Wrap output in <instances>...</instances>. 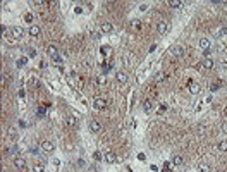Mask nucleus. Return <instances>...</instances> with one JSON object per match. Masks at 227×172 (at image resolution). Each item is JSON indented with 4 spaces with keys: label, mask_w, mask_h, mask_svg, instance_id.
Returning a JSON list of instances; mask_svg holds the SVG:
<instances>
[{
    "label": "nucleus",
    "mask_w": 227,
    "mask_h": 172,
    "mask_svg": "<svg viewBox=\"0 0 227 172\" xmlns=\"http://www.w3.org/2000/svg\"><path fill=\"white\" fill-rule=\"evenodd\" d=\"M169 5L174 7V9H181V7H182V2H179V0H169Z\"/></svg>",
    "instance_id": "20"
},
{
    "label": "nucleus",
    "mask_w": 227,
    "mask_h": 172,
    "mask_svg": "<svg viewBox=\"0 0 227 172\" xmlns=\"http://www.w3.org/2000/svg\"><path fill=\"white\" fill-rule=\"evenodd\" d=\"M26 62H28V59H26V57H21V59L16 60V65H17V67H24Z\"/></svg>",
    "instance_id": "21"
},
{
    "label": "nucleus",
    "mask_w": 227,
    "mask_h": 172,
    "mask_svg": "<svg viewBox=\"0 0 227 172\" xmlns=\"http://www.w3.org/2000/svg\"><path fill=\"white\" fill-rule=\"evenodd\" d=\"M14 167L17 169V170H26V160L17 157V158H14Z\"/></svg>",
    "instance_id": "2"
},
{
    "label": "nucleus",
    "mask_w": 227,
    "mask_h": 172,
    "mask_svg": "<svg viewBox=\"0 0 227 172\" xmlns=\"http://www.w3.org/2000/svg\"><path fill=\"white\" fill-rule=\"evenodd\" d=\"M90 131L91 133H100V131H102V124H100L98 120H91L90 122Z\"/></svg>",
    "instance_id": "7"
},
{
    "label": "nucleus",
    "mask_w": 227,
    "mask_h": 172,
    "mask_svg": "<svg viewBox=\"0 0 227 172\" xmlns=\"http://www.w3.org/2000/svg\"><path fill=\"white\" fill-rule=\"evenodd\" d=\"M220 131L224 133V134H227V122H222V126H220Z\"/></svg>",
    "instance_id": "27"
},
{
    "label": "nucleus",
    "mask_w": 227,
    "mask_h": 172,
    "mask_svg": "<svg viewBox=\"0 0 227 172\" xmlns=\"http://www.w3.org/2000/svg\"><path fill=\"white\" fill-rule=\"evenodd\" d=\"M198 45H200V48H201L203 52H207V50H210V40H208V38H201V40H200V43H198Z\"/></svg>",
    "instance_id": "11"
},
{
    "label": "nucleus",
    "mask_w": 227,
    "mask_h": 172,
    "mask_svg": "<svg viewBox=\"0 0 227 172\" xmlns=\"http://www.w3.org/2000/svg\"><path fill=\"white\" fill-rule=\"evenodd\" d=\"M33 172H45V164L43 162H38L33 165Z\"/></svg>",
    "instance_id": "18"
},
{
    "label": "nucleus",
    "mask_w": 227,
    "mask_h": 172,
    "mask_svg": "<svg viewBox=\"0 0 227 172\" xmlns=\"http://www.w3.org/2000/svg\"><path fill=\"white\" fill-rule=\"evenodd\" d=\"M198 170H200V172H212V169H210L208 164H205V162H200V164H198Z\"/></svg>",
    "instance_id": "16"
},
{
    "label": "nucleus",
    "mask_w": 227,
    "mask_h": 172,
    "mask_svg": "<svg viewBox=\"0 0 227 172\" xmlns=\"http://www.w3.org/2000/svg\"><path fill=\"white\" fill-rule=\"evenodd\" d=\"M11 35H12V38H21L23 36V28H19V26L11 28Z\"/></svg>",
    "instance_id": "9"
},
{
    "label": "nucleus",
    "mask_w": 227,
    "mask_h": 172,
    "mask_svg": "<svg viewBox=\"0 0 227 172\" xmlns=\"http://www.w3.org/2000/svg\"><path fill=\"white\" fill-rule=\"evenodd\" d=\"M170 54H172L174 57H182V55H184V48L179 47V45H176V47H170Z\"/></svg>",
    "instance_id": "4"
},
{
    "label": "nucleus",
    "mask_w": 227,
    "mask_h": 172,
    "mask_svg": "<svg viewBox=\"0 0 227 172\" xmlns=\"http://www.w3.org/2000/svg\"><path fill=\"white\" fill-rule=\"evenodd\" d=\"M151 107H153V105H151V102H150V100H146L143 103V110H145V112H151Z\"/></svg>",
    "instance_id": "22"
},
{
    "label": "nucleus",
    "mask_w": 227,
    "mask_h": 172,
    "mask_svg": "<svg viewBox=\"0 0 227 172\" xmlns=\"http://www.w3.org/2000/svg\"><path fill=\"white\" fill-rule=\"evenodd\" d=\"M38 114H40V115H45V107H38Z\"/></svg>",
    "instance_id": "31"
},
{
    "label": "nucleus",
    "mask_w": 227,
    "mask_h": 172,
    "mask_svg": "<svg viewBox=\"0 0 227 172\" xmlns=\"http://www.w3.org/2000/svg\"><path fill=\"white\" fill-rule=\"evenodd\" d=\"M47 52H48V55H50L52 59H57V57H59V52H57V47H55V45H48Z\"/></svg>",
    "instance_id": "8"
},
{
    "label": "nucleus",
    "mask_w": 227,
    "mask_h": 172,
    "mask_svg": "<svg viewBox=\"0 0 227 172\" xmlns=\"http://www.w3.org/2000/svg\"><path fill=\"white\" fill-rule=\"evenodd\" d=\"M201 64H203V67H205V69H208V71H212V69L215 67V60H213V59H203V62H201Z\"/></svg>",
    "instance_id": "10"
},
{
    "label": "nucleus",
    "mask_w": 227,
    "mask_h": 172,
    "mask_svg": "<svg viewBox=\"0 0 227 172\" xmlns=\"http://www.w3.org/2000/svg\"><path fill=\"white\" fill-rule=\"evenodd\" d=\"M219 88H220V83H210V91H212V93L217 91Z\"/></svg>",
    "instance_id": "26"
},
{
    "label": "nucleus",
    "mask_w": 227,
    "mask_h": 172,
    "mask_svg": "<svg viewBox=\"0 0 227 172\" xmlns=\"http://www.w3.org/2000/svg\"><path fill=\"white\" fill-rule=\"evenodd\" d=\"M67 126H71V127H76V126H78V122H76V119L74 117H67Z\"/></svg>",
    "instance_id": "24"
},
{
    "label": "nucleus",
    "mask_w": 227,
    "mask_h": 172,
    "mask_svg": "<svg viewBox=\"0 0 227 172\" xmlns=\"http://www.w3.org/2000/svg\"><path fill=\"white\" fill-rule=\"evenodd\" d=\"M200 84L198 83H191L189 84V93H191V95H198V93H200Z\"/></svg>",
    "instance_id": "15"
},
{
    "label": "nucleus",
    "mask_w": 227,
    "mask_h": 172,
    "mask_svg": "<svg viewBox=\"0 0 227 172\" xmlns=\"http://www.w3.org/2000/svg\"><path fill=\"white\" fill-rule=\"evenodd\" d=\"M115 79H117V83L126 84V83H127V74H126L124 71H119L117 74H115Z\"/></svg>",
    "instance_id": "6"
},
{
    "label": "nucleus",
    "mask_w": 227,
    "mask_h": 172,
    "mask_svg": "<svg viewBox=\"0 0 227 172\" xmlns=\"http://www.w3.org/2000/svg\"><path fill=\"white\" fill-rule=\"evenodd\" d=\"M9 134H11V136H16V129H14V127H11V129H9Z\"/></svg>",
    "instance_id": "33"
},
{
    "label": "nucleus",
    "mask_w": 227,
    "mask_h": 172,
    "mask_svg": "<svg viewBox=\"0 0 227 172\" xmlns=\"http://www.w3.org/2000/svg\"><path fill=\"white\" fill-rule=\"evenodd\" d=\"M203 55H205V59H212V52H210V50H207Z\"/></svg>",
    "instance_id": "29"
},
{
    "label": "nucleus",
    "mask_w": 227,
    "mask_h": 172,
    "mask_svg": "<svg viewBox=\"0 0 227 172\" xmlns=\"http://www.w3.org/2000/svg\"><path fill=\"white\" fill-rule=\"evenodd\" d=\"M96 83L100 84V86H103V84L107 83V77H105V74H102V76H98V77H96Z\"/></svg>",
    "instance_id": "23"
},
{
    "label": "nucleus",
    "mask_w": 227,
    "mask_h": 172,
    "mask_svg": "<svg viewBox=\"0 0 227 172\" xmlns=\"http://www.w3.org/2000/svg\"><path fill=\"white\" fill-rule=\"evenodd\" d=\"M74 12H76V14H81V12H83V9H81V7H74Z\"/></svg>",
    "instance_id": "32"
},
{
    "label": "nucleus",
    "mask_w": 227,
    "mask_h": 172,
    "mask_svg": "<svg viewBox=\"0 0 227 172\" xmlns=\"http://www.w3.org/2000/svg\"><path fill=\"white\" fill-rule=\"evenodd\" d=\"M19 96H21V98H24V96H26V93H24V89H21V91H19Z\"/></svg>",
    "instance_id": "34"
},
{
    "label": "nucleus",
    "mask_w": 227,
    "mask_h": 172,
    "mask_svg": "<svg viewBox=\"0 0 227 172\" xmlns=\"http://www.w3.org/2000/svg\"><path fill=\"white\" fill-rule=\"evenodd\" d=\"M100 30H102V33H110V31L114 30V26L108 23V21H105V23L100 24Z\"/></svg>",
    "instance_id": "12"
},
{
    "label": "nucleus",
    "mask_w": 227,
    "mask_h": 172,
    "mask_svg": "<svg viewBox=\"0 0 227 172\" xmlns=\"http://www.w3.org/2000/svg\"><path fill=\"white\" fill-rule=\"evenodd\" d=\"M115 160H117V155L114 153V152H107V153H105V162H108V164H114Z\"/></svg>",
    "instance_id": "14"
},
{
    "label": "nucleus",
    "mask_w": 227,
    "mask_h": 172,
    "mask_svg": "<svg viewBox=\"0 0 227 172\" xmlns=\"http://www.w3.org/2000/svg\"><path fill=\"white\" fill-rule=\"evenodd\" d=\"M167 30H169L167 21H158V24H157V31H158L160 35H165V33H167Z\"/></svg>",
    "instance_id": "3"
},
{
    "label": "nucleus",
    "mask_w": 227,
    "mask_h": 172,
    "mask_svg": "<svg viewBox=\"0 0 227 172\" xmlns=\"http://www.w3.org/2000/svg\"><path fill=\"white\" fill-rule=\"evenodd\" d=\"M172 164H174V165H182V164H184V158H182L181 155H174Z\"/></svg>",
    "instance_id": "19"
},
{
    "label": "nucleus",
    "mask_w": 227,
    "mask_h": 172,
    "mask_svg": "<svg viewBox=\"0 0 227 172\" xmlns=\"http://www.w3.org/2000/svg\"><path fill=\"white\" fill-rule=\"evenodd\" d=\"M26 23H31V21H33V16H31V14H26Z\"/></svg>",
    "instance_id": "28"
},
{
    "label": "nucleus",
    "mask_w": 227,
    "mask_h": 172,
    "mask_svg": "<svg viewBox=\"0 0 227 172\" xmlns=\"http://www.w3.org/2000/svg\"><path fill=\"white\" fill-rule=\"evenodd\" d=\"M30 36H33V38H36V36H40V33H42V30H40V26H31L30 28Z\"/></svg>",
    "instance_id": "13"
},
{
    "label": "nucleus",
    "mask_w": 227,
    "mask_h": 172,
    "mask_svg": "<svg viewBox=\"0 0 227 172\" xmlns=\"http://www.w3.org/2000/svg\"><path fill=\"white\" fill-rule=\"evenodd\" d=\"M42 150L45 152V153H52V152L55 150L54 141H50V139H45V141H42Z\"/></svg>",
    "instance_id": "1"
},
{
    "label": "nucleus",
    "mask_w": 227,
    "mask_h": 172,
    "mask_svg": "<svg viewBox=\"0 0 227 172\" xmlns=\"http://www.w3.org/2000/svg\"><path fill=\"white\" fill-rule=\"evenodd\" d=\"M167 77V74L165 72H157V76H155V81H163Z\"/></svg>",
    "instance_id": "25"
},
{
    "label": "nucleus",
    "mask_w": 227,
    "mask_h": 172,
    "mask_svg": "<svg viewBox=\"0 0 227 172\" xmlns=\"http://www.w3.org/2000/svg\"><path fill=\"white\" fill-rule=\"evenodd\" d=\"M146 9H148V5H146V4H141V5H139V11H141V12H145Z\"/></svg>",
    "instance_id": "30"
},
{
    "label": "nucleus",
    "mask_w": 227,
    "mask_h": 172,
    "mask_svg": "<svg viewBox=\"0 0 227 172\" xmlns=\"http://www.w3.org/2000/svg\"><path fill=\"white\" fill-rule=\"evenodd\" d=\"M93 107H95L96 110H105V107H107V102L103 100V98H96L95 103H93Z\"/></svg>",
    "instance_id": "5"
},
{
    "label": "nucleus",
    "mask_w": 227,
    "mask_h": 172,
    "mask_svg": "<svg viewBox=\"0 0 227 172\" xmlns=\"http://www.w3.org/2000/svg\"><path fill=\"white\" fill-rule=\"evenodd\" d=\"M217 148H219V152H222V153H225V152H227V139H222V141H219V145H217Z\"/></svg>",
    "instance_id": "17"
}]
</instances>
